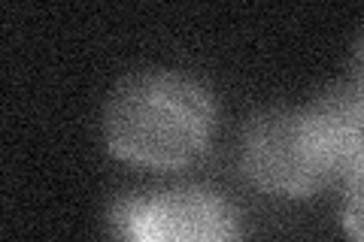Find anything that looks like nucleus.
Returning a JSON list of instances; mask_svg holds the SVG:
<instances>
[{"instance_id":"nucleus-1","label":"nucleus","mask_w":364,"mask_h":242,"mask_svg":"<svg viewBox=\"0 0 364 242\" xmlns=\"http://www.w3.org/2000/svg\"><path fill=\"white\" fill-rule=\"evenodd\" d=\"M215 131L213 91L173 67L122 76L100 112L112 158L143 170H182L207 152Z\"/></svg>"},{"instance_id":"nucleus-2","label":"nucleus","mask_w":364,"mask_h":242,"mask_svg":"<svg viewBox=\"0 0 364 242\" xmlns=\"http://www.w3.org/2000/svg\"><path fill=\"white\" fill-rule=\"evenodd\" d=\"M240 172L261 194L282 200H306L337 188L304 106H273L246 121Z\"/></svg>"},{"instance_id":"nucleus-3","label":"nucleus","mask_w":364,"mask_h":242,"mask_svg":"<svg viewBox=\"0 0 364 242\" xmlns=\"http://www.w3.org/2000/svg\"><path fill=\"white\" fill-rule=\"evenodd\" d=\"M107 221L112 242H243L234 203L207 185L124 191Z\"/></svg>"},{"instance_id":"nucleus-4","label":"nucleus","mask_w":364,"mask_h":242,"mask_svg":"<svg viewBox=\"0 0 364 242\" xmlns=\"http://www.w3.org/2000/svg\"><path fill=\"white\" fill-rule=\"evenodd\" d=\"M325 164L340 188L364 158V97L352 85H334L306 103Z\"/></svg>"},{"instance_id":"nucleus-5","label":"nucleus","mask_w":364,"mask_h":242,"mask_svg":"<svg viewBox=\"0 0 364 242\" xmlns=\"http://www.w3.org/2000/svg\"><path fill=\"white\" fill-rule=\"evenodd\" d=\"M340 224L349 242H364V158L340 185Z\"/></svg>"},{"instance_id":"nucleus-6","label":"nucleus","mask_w":364,"mask_h":242,"mask_svg":"<svg viewBox=\"0 0 364 242\" xmlns=\"http://www.w3.org/2000/svg\"><path fill=\"white\" fill-rule=\"evenodd\" d=\"M349 85L364 97V33L355 43V52H352V82Z\"/></svg>"}]
</instances>
